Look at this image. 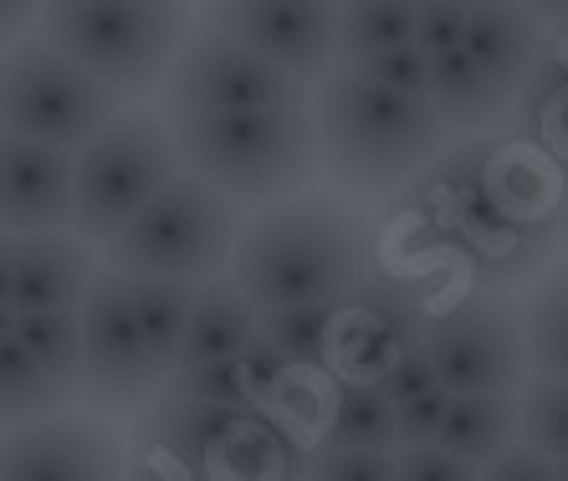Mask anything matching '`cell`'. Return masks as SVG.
Returning <instances> with one entry per match:
<instances>
[{"mask_svg":"<svg viewBox=\"0 0 568 481\" xmlns=\"http://www.w3.org/2000/svg\"><path fill=\"white\" fill-rule=\"evenodd\" d=\"M364 272V215L344 190L303 185L252 211L236 226L225 277L236 282L256 313L333 303Z\"/></svg>","mask_w":568,"mask_h":481,"instance_id":"6da1fadb","label":"cell"},{"mask_svg":"<svg viewBox=\"0 0 568 481\" xmlns=\"http://www.w3.org/2000/svg\"><path fill=\"white\" fill-rule=\"evenodd\" d=\"M317 164L348 201H389L440 154L446 123L436 103L395 93L358 68L333 62L307 93Z\"/></svg>","mask_w":568,"mask_h":481,"instance_id":"7a4b0ae2","label":"cell"},{"mask_svg":"<svg viewBox=\"0 0 568 481\" xmlns=\"http://www.w3.org/2000/svg\"><path fill=\"white\" fill-rule=\"evenodd\" d=\"M164 119L174 129L185 170H195L241 211L292 195L323 174L307 103L246 108V113H164Z\"/></svg>","mask_w":568,"mask_h":481,"instance_id":"3957f363","label":"cell"},{"mask_svg":"<svg viewBox=\"0 0 568 481\" xmlns=\"http://www.w3.org/2000/svg\"><path fill=\"white\" fill-rule=\"evenodd\" d=\"M37 31L62 47L82 72H93L108 93L133 103L159 93L190 31V0H113V6L47 0Z\"/></svg>","mask_w":568,"mask_h":481,"instance_id":"277c9868","label":"cell"},{"mask_svg":"<svg viewBox=\"0 0 568 481\" xmlns=\"http://www.w3.org/2000/svg\"><path fill=\"white\" fill-rule=\"evenodd\" d=\"M236 226H241V205L225 201L221 190H211L195 170L180 164V170L103 240V262L119 272L200 282V277L225 272Z\"/></svg>","mask_w":568,"mask_h":481,"instance_id":"5b68a950","label":"cell"},{"mask_svg":"<svg viewBox=\"0 0 568 481\" xmlns=\"http://www.w3.org/2000/svg\"><path fill=\"white\" fill-rule=\"evenodd\" d=\"M180 164L164 108L119 103L88 144L72 149V231L103 246Z\"/></svg>","mask_w":568,"mask_h":481,"instance_id":"8992f818","label":"cell"},{"mask_svg":"<svg viewBox=\"0 0 568 481\" xmlns=\"http://www.w3.org/2000/svg\"><path fill=\"white\" fill-rule=\"evenodd\" d=\"M119 93H108L93 72H82L41 31L0 47V129L6 134L82 149L119 113Z\"/></svg>","mask_w":568,"mask_h":481,"instance_id":"52a82bcc","label":"cell"},{"mask_svg":"<svg viewBox=\"0 0 568 481\" xmlns=\"http://www.w3.org/2000/svg\"><path fill=\"white\" fill-rule=\"evenodd\" d=\"M307 93L313 88L303 78H292L287 68L215 31L211 21H200L185 31L170 72L159 82V108L164 113H246V108L307 103Z\"/></svg>","mask_w":568,"mask_h":481,"instance_id":"ba28073f","label":"cell"},{"mask_svg":"<svg viewBox=\"0 0 568 481\" xmlns=\"http://www.w3.org/2000/svg\"><path fill=\"white\" fill-rule=\"evenodd\" d=\"M420 344L446 389H503V395H517V385L532 375L523 308L503 287L462 297L446 313H430Z\"/></svg>","mask_w":568,"mask_h":481,"instance_id":"9c48e42d","label":"cell"},{"mask_svg":"<svg viewBox=\"0 0 568 481\" xmlns=\"http://www.w3.org/2000/svg\"><path fill=\"white\" fill-rule=\"evenodd\" d=\"M78 338H82V379L78 395L98 415H133L144 410L159 389V375L149 364V348L139 338L129 303V277L119 267H98L88 293L78 303Z\"/></svg>","mask_w":568,"mask_h":481,"instance_id":"30bf717a","label":"cell"},{"mask_svg":"<svg viewBox=\"0 0 568 481\" xmlns=\"http://www.w3.org/2000/svg\"><path fill=\"white\" fill-rule=\"evenodd\" d=\"M425 297L415 282L358 272V282L333 303L328 328V369L338 379H379V369L425 338Z\"/></svg>","mask_w":568,"mask_h":481,"instance_id":"8fae6325","label":"cell"},{"mask_svg":"<svg viewBox=\"0 0 568 481\" xmlns=\"http://www.w3.org/2000/svg\"><path fill=\"white\" fill-rule=\"evenodd\" d=\"M129 446L113 430V415L47 410L16 426H0V481H82L123 477Z\"/></svg>","mask_w":568,"mask_h":481,"instance_id":"7c38bea8","label":"cell"},{"mask_svg":"<svg viewBox=\"0 0 568 481\" xmlns=\"http://www.w3.org/2000/svg\"><path fill=\"white\" fill-rule=\"evenodd\" d=\"M200 21L313 88L338 62V0H200Z\"/></svg>","mask_w":568,"mask_h":481,"instance_id":"4fadbf2b","label":"cell"},{"mask_svg":"<svg viewBox=\"0 0 568 481\" xmlns=\"http://www.w3.org/2000/svg\"><path fill=\"white\" fill-rule=\"evenodd\" d=\"M72 226V149L0 129V231Z\"/></svg>","mask_w":568,"mask_h":481,"instance_id":"5bb4252c","label":"cell"},{"mask_svg":"<svg viewBox=\"0 0 568 481\" xmlns=\"http://www.w3.org/2000/svg\"><path fill=\"white\" fill-rule=\"evenodd\" d=\"M98 272L93 240H82L72 226L57 231H21L11 256V308H78L88 282Z\"/></svg>","mask_w":568,"mask_h":481,"instance_id":"9a60e30c","label":"cell"},{"mask_svg":"<svg viewBox=\"0 0 568 481\" xmlns=\"http://www.w3.org/2000/svg\"><path fill=\"white\" fill-rule=\"evenodd\" d=\"M252 410H225V405H205L190 395H159L144 415V430L174 467H185L190 477H211L221 467L225 441L236 436V426Z\"/></svg>","mask_w":568,"mask_h":481,"instance_id":"2e32d148","label":"cell"},{"mask_svg":"<svg viewBox=\"0 0 568 481\" xmlns=\"http://www.w3.org/2000/svg\"><path fill=\"white\" fill-rule=\"evenodd\" d=\"M462 47L476 68L487 72L517 103V88L528 82L532 62H538V52L548 41H542V21L523 0H503V6H476V11H466Z\"/></svg>","mask_w":568,"mask_h":481,"instance_id":"e0dca14e","label":"cell"},{"mask_svg":"<svg viewBox=\"0 0 568 481\" xmlns=\"http://www.w3.org/2000/svg\"><path fill=\"white\" fill-rule=\"evenodd\" d=\"M256 338V308L246 303L236 282L215 272V277L195 282V303H190V323L185 338H180V354H174V369L180 364H211V359H231Z\"/></svg>","mask_w":568,"mask_h":481,"instance_id":"ac0fdd59","label":"cell"},{"mask_svg":"<svg viewBox=\"0 0 568 481\" xmlns=\"http://www.w3.org/2000/svg\"><path fill=\"white\" fill-rule=\"evenodd\" d=\"M430 103H436L446 134H491L497 123L513 113V98L476 68L466 47L456 41L450 52L430 57Z\"/></svg>","mask_w":568,"mask_h":481,"instance_id":"d6986e66","label":"cell"},{"mask_svg":"<svg viewBox=\"0 0 568 481\" xmlns=\"http://www.w3.org/2000/svg\"><path fill=\"white\" fill-rule=\"evenodd\" d=\"M123 277H129V303H133L139 338H144L149 364H154L159 385H164L170 369H174V354H180V338H185L190 303H195V282L149 277V272H123Z\"/></svg>","mask_w":568,"mask_h":481,"instance_id":"ffe728a7","label":"cell"},{"mask_svg":"<svg viewBox=\"0 0 568 481\" xmlns=\"http://www.w3.org/2000/svg\"><path fill=\"white\" fill-rule=\"evenodd\" d=\"M517 436V395L503 389H450L446 420H440L436 441L446 451L466 456L476 471L487 456H497Z\"/></svg>","mask_w":568,"mask_h":481,"instance_id":"44dd1931","label":"cell"},{"mask_svg":"<svg viewBox=\"0 0 568 481\" xmlns=\"http://www.w3.org/2000/svg\"><path fill=\"white\" fill-rule=\"evenodd\" d=\"M517 308H523V334H528V364L538 375L568 379V262L542 267Z\"/></svg>","mask_w":568,"mask_h":481,"instance_id":"7402d4cb","label":"cell"},{"mask_svg":"<svg viewBox=\"0 0 568 481\" xmlns=\"http://www.w3.org/2000/svg\"><path fill=\"white\" fill-rule=\"evenodd\" d=\"M317 446H369V451H395V405L384 400L374 385L364 379H344L338 400L323 415Z\"/></svg>","mask_w":568,"mask_h":481,"instance_id":"603a6c76","label":"cell"},{"mask_svg":"<svg viewBox=\"0 0 568 481\" xmlns=\"http://www.w3.org/2000/svg\"><path fill=\"white\" fill-rule=\"evenodd\" d=\"M72 400H78V389L62 385L57 375H47L11 334L0 338V426L62 410V405H72Z\"/></svg>","mask_w":568,"mask_h":481,"instance_id":"cb8c5ba5","label":"cell"},{"mask_svg":"<svg viewBox=\"0 0 568 481\" xmlns=\"http://www.w3.org/2000/svg\"><path fill=\"white\" fill-rule=\"evenodd\" d=\"M11 338L31 359L78 389L82 379V338H78V308H27L11 318ZM82 400V395H78Z\"/></svg>","mask_w":568,"mask_h":481,"instance_id":"d4e9b609","label":"cell"},{"mask_svg":"<svg viewBox=\"0 0 568 481\" xmlns=\"http://www.w3.org/2000/svg\"><path fill=\"white\" fill-rule=\"evenodd\" d=\"M420 0H338V62H358L415 37Z\"/></svg>","mask_w":568,"mask_h":481,"instance_id":"484cf974","label":"cell"},{"mask_svg":"<svg viewBox=\"0 0 568 481\" xmlns=\"http://www.w3.org/2000/svg\"><path fill=\"white\" fill-rule=\"evenodd\" d=\"M338 303V297H333ZM333 303H297V308L256 313V334L277 348L287 369H328V328Z\"/></svg>","mask_w":568,"mask_h":481,"instance_id":"4316f807","label":"cell"},{"mask_svg":"<svg viewBox=\"0 0 568 481\" xmlns=\"http://www.w3.org/2000/svg\"><path fill=\"white\" fill-rule=\"evenodd\" d=\"M517 98H523V123H528V134L568 160V57L542 47L532 72H528V82L517 88Z\"/></svg>","mask_w":568,"mask_h":481,"instance_id":"83f0119b","label":"cell"},{"mask_svg":"<svg viewBox=\"0 0 568 481\" xmlns=\"http://www.w3.org/2000/svg\"><path fill=\"white\" fill-rule=\"evenodd\" d=\"M303 467V456L287 446L282 426L272 420V410H252L236 426V436L225 441L221 467L225 477H287V471Z\"/></svg>","mask_w":568,"mask_h":481,"instance_id":"f1b7e54d","label":"cell"},{"mask_svg":"<svg viewBox=\"0 0 568 481\" xmlns=\"http://www.w3.org/2000/svg\"><path fill=\"white\" fill-rule=\"evenodd\" d=\"M517 441L538 446L542 456H568V379L532 369L517 385Z\"/></svg>","mask_w":568,"mask_h":481,"instance_id":"f546056e","label":"cell"},{"mask_svg":"<svg viewBox=\"0 0 568 481\" xmlns=\"http://www.w3.org/2000/svg\"><path fill=\"white\" fill-rule=\"evenodd\" d=\"M164 389L170 395H190V400H205V405H225V410H262L236 354L231 359H211V364H180V369H170Z\"/></svg>","mask_w":568,"mask_h":481,"instance_id":"4dcf8cb0","label":"cell"},{"mask_svg":"<svg viewBox=\"0 0 568 481\" xmlns=\"http://www.w3.org/2000/svg\"><path fill=\"white\" fill-rule=\"evenodd\" d=\"M303 477L313 481H395V451H369V446H317L303 456Z\"/></svg>","mask_w":568,"mask_h":481,"instance_id":"1f68e13d","label":"cell"},{"mask_svg":"<svg viewBox=\"0 0 568 481\" xmlns=\"http://www.w3.org/2000/svg\"><path fill=\"white\" fill-rule=\"evenodd\" d=\"M344 68H358L364 78L395 88V93H415L430 98V57L415 47V41H399V47H384V52H369L358 62H344Z\"/></svg>","mask_w":568,"mask_h":481,"instance_id":"d6a6232c","label":"cell"},{"mask_svg":"<svg viewBox=\"0 0 568 481\" xmlns=\"http://www.w3.org/2000/svg\"><path fill=\"white\" fill-rule=\"evenodd\" d=\"M395 477L399 481H471L476 467L466 456L446 451L440 441H425V446H395Z\"/></svg>","mask_w":568,"mask_h":481,"instance_id":"836d02e7","label":"cell"},{"mask_svg":"<svg viewBox=\"0 0 568 481\" xmlns=\"http://www.w3.org/2000/svg\"><path fill=\"white\" fill-rule=\"evenodd\" d=\"M369 385L379 389L389 405H405V400H415V395H425V389H436L440 379H436V364H430L425 344H415V348H405L389 369H379V379H369Z\"/></svg>","mask_w":568,"mask_h":481,"instance_id":"e575fe53","label":"cell"},{"mask_svg":"<svg viewBox=\"0 0 568 481\" xmlns=\"http://www.w3.org/2000/svg\"><path fill=\"white\" fill-rule=\"evenodd\" d=\"M466 31V6H456V0H420L415 6V47H420L425 57H440L450 52L456 41H462Z\"/></svg>","mask_w":568,"mask_h":481,"instance_id":"d590c367","label":"cell"},{"mask_svg":"<svg viewBox=\"0 0 568 481\" xmlns=\"http://www.w3.org/2000/svg\"><path fill=\"white\" fill-rule=\"evenodd\" d=\"M446 400H450V389L436 385V389H425V395H415V400L395 405V436H399V446L436 441L440 420H446Z\"/></svg>","mask_w":568,"mask_h":481,"instance_id":"8d00e7d4","label":"cell"},{"mask_svg":"<svg viewBox=\"0 0 568 481\" xmlns=\"http://www.w3.org/2000/svg\"><path fill=\"white\" fill-rule=\"evenodd\" d=\"M476 477H487V481H554V456H542L538 446H528V441H517L513 436L503 451L481 461Z\"/></svg>","mask_w":568,"mask_h":481,"instance_id":"74e56055","label":"cell"},{"mask_svg":"<svg viewBox=\"0 0 568 481\" xmlns=\"http://www.w3.org/2000/svg\"><path fill=\"white\" fill-rule=\"evenodd\" d=\"M41 0H0V47H11L16 37L37 31Z\"/></svg>","mask_w":568,"mask_h":481,"instance_id":"f35d334b","label":"cell"},{"mask_svg":"<svg viewBox=\"0 0 568 481\" xmlns=\"http://www.w3.org/2000/svg\"><path fill=\"white\" fill-rule=\"evenodd\" d=\"M11 256H16V236L0 231V308H11Z\"/></svg>","mask_w":568,"mask_h":481,"instance_id":"ab89813d","label":"cell"},{"mask_svg":"<svg viewBox=\"0 0 568 481\" xmlns=\"http://www.w3.org/2000/svg\"><path fill=\"white\" fill-rule=\"evenodd\" d=\"M523 6H528V11L538 16L542 27H558V21L568 16V0H523Z\"/></svg>","mask_w":568,"mask_h":481,"instance_id":"60d3db41","label":"cell"},{"mask_svg":"<svg viewBox=\"0 0 568 481\" xmlns=\"http://www.w3.org/2000/svg\"><path fill=\"white\" fill-rule=\"evenodd\" d=\"M554 481H568V456H554Z\"/></svg>","mask_w":568,"mask_h":481,"instance_id":"b9f144b4","label":"cell"},{"mask_svg":"<svg viewBox=\"0 0 568 481\" xmlns=\"http://www.w3.org/2000/svg\"><path fill=\"white\" fill-rule=\"evenodd\" d=\"M11 318H16V308H0V338L11 334Z\"/></svg>","mask_w":568,"mask_h":481,"instance_id":"7bdbcfd3","label":"cell"},{"mask_svg":"<svg viewBox=\"0 0 568 481\" xmlns=\"http://www.w3.org/2000/svg\"><path fill=\"white\" fill-rule=\"evenodd\" d=\"M456 6H466V11H476V6H503V0H456Z\"/></svg>","mask_w":568,"mask_h":481,"instance_id":"ee69618b","label":"cell"},{"mask_svg":"<svg viewBox=\"0 0 568 481\" xmlns=\"http://www.w3.org/2000/svg\"><path fill=\"white\" fill-rule=\"evenodd\" d=\"M558 221H564V240H568V190H564V211H558Z\"/></svg>","mask_w":568,"mask_h":481,"instance_id":"f6af8a7d","label":"cell"},{"mask_svg":"<svg viewBox=\"0 0 568 481\" xmlns=\"http://www.w3.org/2000/svg\"><path fill=\"white\" fill-rule=\"evenodd\" d=\"M47 6V0H41ZM72 6H113V0H72Z\"/></svg>","mask_w":568,"mask_h":481,"instance_id":"bcb514c9","label":"cell"},{"mask_svg":"<svg viewBox=\"0 0 568 481\" xmlns=\"http://www.w3.org/2000/svg\"><path fill=\"white\" fill-rule=\"evenodd\" d=\"M558 27H564V41H568V16H564V21H558Z\"/></svg>","mask_w":568,"mask_h":481,"instance_id":"7dc6e473","label":"cell"}]
</instances>
